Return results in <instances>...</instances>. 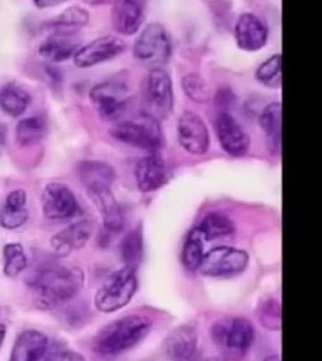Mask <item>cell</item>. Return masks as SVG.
Listing matches in <instances>:
<instances>
[{"label":"cell","instance_id":"30","mask_svg":"<svg viewBox=\"0 0 322 361\" xmlns=\"http://www.w3.org/2000/svg\"><path fill=\"white\" fill-rule=\"evenodd\" d=\"M3 271L7 277H16L28 267V258L25 255L24 247L18 243H10L3 247Z\"/></svg>","mask_w":322,"mask_h":361},{"label":"cell","instance_id":"27","mask_svg":"<svg viewBox=\"0 0 322 361\" xmlns=\"http://www.w3.org/2000/svg\"><path fill=\"white\" fill-rule=\"evenodd\" d=\"M197 229L205 241H212L230 236L235 232V225L229 216L219 212H211L204 216Z\"/></svg>","mask_w":322,"mask_h":361},{"label":"cell","instance_id":"33","mask_svg":"<svg viewBox=\"0 0 322 361\" xmlns=\"http://www.w3.org/2000/svg\"><path fill=\"white\" fill-rule=\"evenodd\" d=\"M182 87L186 95L197 104H205L211 99V89L203 76H200L199 73L186 75L182 79Z\"/></svg>","mask_w":322,"mask_h":361},{"label":"cell","instance_id":"7","mask_svg":"<svg viewBox=\"0 0 322 361\" xmlns=\"http://www.w3.org/2000/svg\"><path fill=\"white\" fill-rule=\"evenodd\" d=\"M171 56V40L161 24L147 25L134 44V57L149 65H163Z\"/></svg>","mask_w":322,"mask_h":361},{"label":"cell","instance_id":"8","mask_svg":"<svg viewBox=\"0 0 322 361\" xmlns=\"http://www.w3.org/2000/svg\"><path fill=\"white\" fill-rule=\"evenodd\" d=\"M89 99L104 121H118L130 101L128 87L115 80L104 82L91 89Z\"/></svg>","mask_w":322,"mask_h":361},{"label":"cell","instance_id":"24","mask_svg":"<svg viewBox=\"0 0 322 361\" xmlns=\"http://www.w3.org/2000/svg\"><path fill=\"white\" fill-rule=\"evenodd\" d=\"M261 127L264 130L267 149L273 154L281 151V104L273 102L267 105L261 116Z\"/></svg>","mask_w":322,"mask_h":361},{"label":"cell","instance_id":"32","mask_svg":"<svg viewBox=\"0 0 322 361\" xmlns=\"http://www.w3.org/2000/svg\"><path fill=\"white\" fill-rule=\"evenodd\" d=\"M142 233L140 229L130 232L121 244V255L125 262V267L137 269L142 259Z\"/></svg>","mask_w":322,"mask_h":361},{"label":"cell","instance_id":"13","mask_svg":"<svg viewBox=\"0 0 322 361\" xmlns=\"http://www.w3.org/2000/svg\"><path fill=\"white\" fill-rule=\"evenodd\" d=\"M216 134L222 149L230 156L241 157L251 147V138L247 134V131L228 112H222L218 116Z\"/></svg>","mask_w":322,"mask_h":361},{"label":"cell","instance_id":"34","mask_svg":"<svg viewBox=\"0 0 322 361\" xmlns=\"http://www.w3.org/2000/svg\"><path fill=\"white\" fill-rule=\"evenodd\" d=\"M259 322L264 329L278 331L281 329V306L274 298H267L259 305Z\"/></svg>","mask_w":322,"mask_h":361},{"label":"cell","instance_id":"22","mask_svg":"<svg viewBox=\"0 0 322 361\" xmlns=\"http://www.w3.org/2000/svg\"><path fill=\"white\" fill-rule=\"evenodd\" d=\"M79 177L83 185L87 188V192L101 189V188H111L115 180V170L102 161L86 160L78 166Z\"/></svg>","mask_w":322,"mask_h":361},{"label":"cell","instance_id":"29","mask_svg":"<svg viewBox=\"0 0 322 361\" xmlns=\"http://www.w3.org/2000/svg\"><path fill=\"white\" fill-rule=\"evenodd\" d=\"M204 238L199 232L197 228H194L183 245L182 252V262L186 269L189 271H197L202 265V261L204 258Z\"/></svg>","mask_w":322,"mask_h":361},{"label":"cell","instance_id":"37","mask_svg":"<svg viewBox=\"0 0 322 361\" xmlns=\"http://www.w3.org/2000/svg\"><path fill=\"white\" fill-rule=\"evenodd\" d=\"M4 335H6V326L0 324V348H1V343L4 341Z\"/></svg>","mask_w":322,"mask_h":361},{"label":"cell","instance_id":"36","mask_svg":"<svg viewBox=\"0 0 322 361\" xmlns=\"http://www.w3.org/2000/svg\"><path fill=\"white\" fill-rule=\"evenodd\" d=\"M65 0H33V3L36 4V7L39 8H47V7H54L59 3H62Z\"/></svg>","mask_w":322,"mask_h":361},{"label":"cell","instance_id":"6","mask_svg":"<svg viewBox=\"0 0 322 361\" xmlns=\"http://www.w3.org/2000/svg\"><path fill=\"white\" fill-rule=\"evenodd\" d=\"M135 271L134 268L124 267L98 290L95 295V306L98 310L112 313L128 305L138 288Z\"/></svg>","mask_w":322,"mask_h":361},{"label":"cell","instance_id":"5","mask_svg":"<svg viewBox=\"0 0 322 361\" xmlns=\"http://www.w3.org/2000/svg\"><path fill=\"white\" fill-rule=\"evenodd\" d=\"M144 114L163 121L174 108V90L170 75L161 68H153L147 73L142 94Z\"/></svg>","mask_w":322,"mask_h":361},{"label":"cell","instance_id":"23","mask_svg":"<svg viewBox=\"0 0 322 361\" xmlns=\"http://www.w3.org/2000/svg\"><path fill=\"white\" fill-rule=\"evenodd\" d=\"M78 49L79 43L72 37V35L54 33L40 44L39 54L46 60L61 62L73 57Z\"/></svg>","mask_w":322,"mask_h":361},{"label":"cell","instance_id":"18","mask_svg":"<svg viewBox=\"0 0 322 361\" xmlns=\"http://www.w3.org/2000/svg\"><path fill=\"white\" fill-rule=\"evenodd\" d=\"M47 348L49 338L43 332L24 331L17 338L8 361H40L44 357Z\"/></svg>","mask_w":322,"mask_h":361},{"label":"cell","instance_id":"31","mask_svg":"<svg viewBox=\"0 0 322 361\" xmlns=\"http://www.w3.org/2000/svg\"><path fill=\"white\" fill-rule=\"evenodd\" d=\"M256 80L270 89H280L283 83L281 78V56L274 54L259 65L256 69Z\"/></svg>","mask_w":322,"mask_h":361},{"label":"cell","instance_id":"21","mask_svg":"<svg viewBox=\"0 0 322 361\" xmlns=\"http://www.w3.org/2000/svg\"><path fill=\"white\" fill-rule=\"evenodd\" d=\"M166 352L173 361L192 360L199 357L197 335L190 327H180L166 342Z\"/></svg>","mask_w":322,"mask_h":361},{"label":"cell","instance_id":"16","mask_svg":"<svg viewBox=\"0 0 322 361\" xmlns=\"http://www.w3.org/2000/svg\"><path fill=\"white\" fill-rule=\"evenodd\" d=\"M135 180L140 190L145 193L161 188L168 180V170L164 159L159 153L142 157L135 167Z\"/></svg>","mask_w":322,"mask_h":361},{"label":"cell","instance_id":"3","mask_svg":"<svg viewBox=\"0 0 322 361\" xmlns=\"http://www.w3.org/2000/svg\"><path fill=\"white\" fill-rule=\"evenodd\" d=\"M211 336L225 360L241 361L251 350L255 331L247 319L226 316L213 323Z\"/></svg>","mask_w":322,"mask_h":361},{"label":"cell","instance_id":"4","mask_svg":"<svg viewBox=\"0 0 322 361\" xmlns=\"http://www.w3.org/2000/svg\"><path fill=\"white\" fill-rule=\"evenodd\" d=\"M111 135L123 144L145 151H159L164 145L160 121L144 112L131 119L118 121L111 128Z\"/></svg>","mask_w":322,"mask_h":361},{"label":"cell","instance_id":"20","mask_svg":"<svg viewBox=\"0 0 322 361\" xmlns=\"http://www.w3.org/2000/svg\"><path fill=\"white\" fill-rule=\"evenodd\" d=\"M28 215L27 193L23 189H16L7 195L0 207V225L8 231L21 228Z\"/></svg>","mask_w":322,"mask_h":361},{"label":"cell","instance_id":"12","mask_svg":"<svg viewBox=\"0 0 322 361\" xmlns=\"http://www.w3.org/2000/svg\"><path fill=\"white\" fill-rule=\"evenodd\" d=\"M180 147L192 154H204L209 148V133L204 121L194 112H185L178 121Z\"/></svg>","mask_w":322,"mask_h":361},{"label":"cell","instance_id":"19","mask_svg":"<svg viewBox=\"0 0 322 361\" xmlns=\"http://www.w3.org/2000/svg\"><path fill=\"white\" fill-rule=\"evenodd\" d=\"M92 202L102 214L104 226L109 232H120L124 228V214L120 209L111 188H101L88 192Z\"/></svg>","mask_w":322,"mask_h":361},{"label":"cell","instance_id":"9","mask_svg":"<svg viewBox=\"0 0 322 361\" xmlns=\"http://www.w3.org/2000/svg\"><path fill=\"white\" fill-rule=\"evenodd\" d=\"M249 255L244 250L221 245L205 252L200 271L209 277H232L244 271Z\"/></svg>","mask_w":322,"mask_h":361},{"label":"cell","instance_id":"2","mask_svg":"<svg viewBox=\"0 0 322 361\" xmlns=\"http://www.w3.org/2000/svg\"><path fill=\"white\" fill-rule=\"evenodd\" d=\"M151 330V322L144 316H125L109 323L94 339V352L116 356L140 343Z\"/></svg>","mask_w":322,"mask_h":361},{"label":"cell","instance_id":"35","mask_svg":"<svg viewBox=\"0 0 322 361\" xmlns=\"http://www.w3.org/2000/svg\"><path fill=\"white\" fill-rule=\"evenodd\" d=\"M44 361H85V357L73 350H68V349H59L54 350L53 353H50Z\"/></svg>","mask_w":322,"mask_h":361},{"label":"cell","instance_id":"39","mask_svg":"<svg viewBox=\"0 0 322 361\" xmlns=\"http://www.w3.org/2000/svg\"><path fill=\"white\" fill-rule=\"evenodd\" d=\"M205 361H226V360H221V359H208V360Z\"/></svg>","mask_w":322,"mask_h":361},{"label":"cell","instance_id":"15","mask_svg":"<svg viewBox=\"0 0 322 361\" xmlns=\"http://www.w3.org/2000/svg\"><path fill=\"white\" fill-rule=\"evenodd\" d=\"M145 0H115L112 7L113 30L121 35L137 33L145 20Z\"/></svg>","mask_w":322,"mask_h":361},{"label":"cell","instance_id":"10","mask_svg":"<svg viewBox=\"0 0 322 361\" xmlns=\"http://www.w3.org/2000/svg\"><path fill=\"white\" fill-rule=\"evenodd\" d=\"M127 49L125 42L118 36H102L88 42L73 54V62L80 69H88L102 62L113 60Z\"/></svg>","mask_w":322,"mask_h":361},{"label":"cell","instance_id":"14","mask_svg":"<svg viewBox=\"0 0 322 361\" xmlns=\"http://www.w3.org/2000/svg\"><path fill=\"white\" fill-rule=\"evenodd\" d=\"M268 37V28L264 20L252 13H244L237 20L235 39L237 46L244 51H258L264 49Z\"/></svg>","mask_w":322,"mask_h":361},{"label":"cell","instance_id":"17","mask_svg":"<svg viewBox=\"0 0 322 361\" xmlns=\"http://www.w3.org/2000/svg\"><path fill=\"white\" fill-rule=\"evenodd\" d=\"M92 235V224L83 219L78 221L65 229L59 231L57 235L53 236L50 241L53 252L57 257H68L76 250H80L86 245L88 239Z\"/></svg>","mask_w":322,"mask_h":361},{"label":"cell","instance_id":"11","mask_svg":"<svg viewBox=\"0 0 322 361\" xmlns=\"http://www.w3.org/2000/svg\"><path fill=\"white\" fill-rule=\"evenodd\" d=\"M42 203L44 215L53 221L69 219L76 215L79 209L73 192L61 182H51L44 188Z\"/></svg>","mask_w":322,"mask_h":361},{"label":"cell","instance_id":"1","mask_svg":"<svg viewBox=\"0 0 322 361\" xmlns=\"http://www.w3.org/2000/svg\"><path fill=\"white\" fill-rule=\"evenodd\" d=\"M85 284V273L76 267L51 265L39 271L32 283L36 305L53 309L72 300Z\"/></svg>","mask_w":322,"mask_h":361},{"label":"cell","instance_id":"25","mask_svg":"<svg viewBox=\"0 0 322 361\" xmlns=\"http://www.w3.org/2000/svg\"><path fill=\"white\" fill-rule=\"evenodd\" d=\"M30 104V92L18 85L8 83L0 89V109L6 115L18 118L25 114Z\"/></svg>","mask_w":322,"mask_h":361},{"label":"cell","instance_id":"38","mask_svg":"<svg viewBox=\"0 0 322 361\" xmlns=\"http://www.w3.org/2000/svg\"><path fill=\"white\" fill-rule=\"evenodd\" d=\"M264 361H281L280 360V356H277V355H274V356H268V357H266Z\"/></svg>","mask_w":322,"mask_h":361},{"label":"cell","instance_id":"28","mask_svg":"<svg viewBox=\"0 0 322 361\" xmlns=\"http://www.w3.org/2000/svg\"><path fill=\"white\" fill-rule=\"evenodd\" d=\"M47 133V123L43 118L32 116L18 121L16 127V138L21 147H30L40 142Z\"/></svg>","mask_w":322,"mask_h":361},{"label":"cell","instance_id":"26","mask_svg":"<svg viewBox=\"0 0 322 361\" xmlns=\"http://www.w3.org/2000/svg\"><path fill=\"white\" fill-rule=\"evenodd\" d=\"M89 21L87 10L80 6H72L47 23V27L56 33L73 35L75 30L86 27Z\"/></svg>","mask_w":322,"mask_h":361},{"label":"cell","instance_id":"40","mask_svg":"<svg viewBox=\"0 0 322 361\" xmlns=\"http://www.w3.org/2000/svg\"><path fill=\"white\" fill-rule=\"evenodd\" d=\"M185 361H199V357H196V359H192V360H185Z\"/></svg>","mask_w":322,"mask_h":361}]
</instances>
